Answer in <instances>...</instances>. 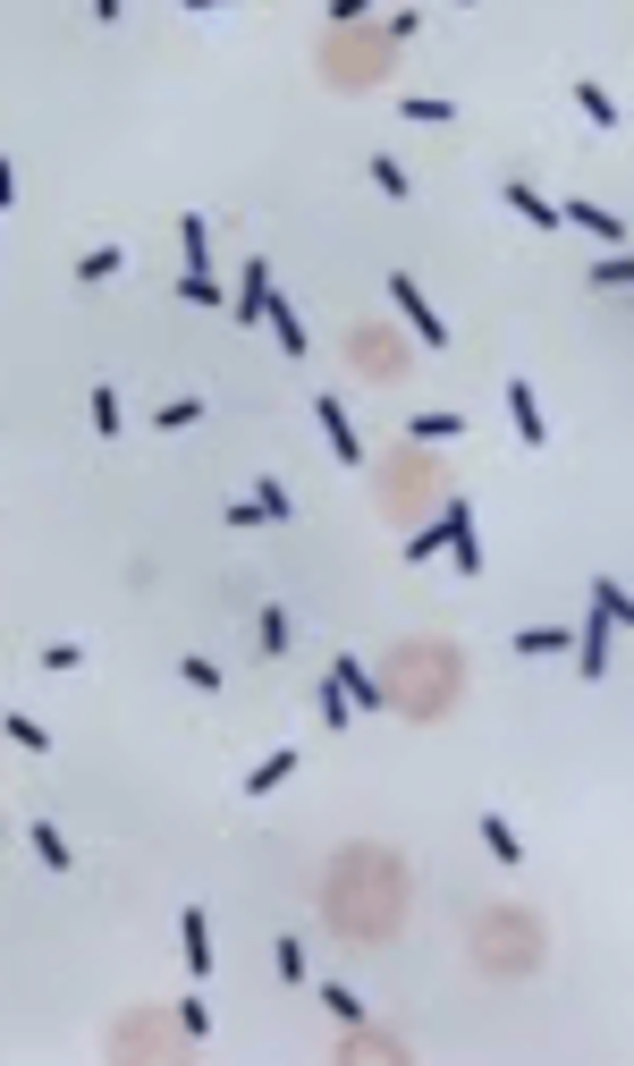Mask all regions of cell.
<instances>
[{
    "instance_id": "obj_1",
    "label": "cell",
    "mask_w": 634,
    "mask_h": 1066,
    "mask_svg": "<svg viewBox=\"0 0 634 1066\" xmlns=\"http://www.w3.org/2000/svg\"><path fill=\"white\" fill-rule=\"evenodd\" d=\"M389 296H398V314H407V323H414V339H423V348L441 355V348H448V323H441V314H432V305H423V289H414L407 271H398V280H389Z\"/></svg>"
},
{
    "instance_id": "obj_2",
    "label": "cell",
    "mask_w": 634,
    "mask_h": 1066,
    "mask_svg": "<svg viewBox=\"0 0 634 1066\" xmlns=\"http://www.w3.org/2000/svg\"><path fill=\"white\" fill-rule=\"evenodd\" d=\"M466 525H474V508H466V500H441V525H423V534H407V559L423 567V559H432V550H448L457 534H466Z\"/></svg>"
},
{
    "instance_id": "obj_3",
    "label": "cell",
    "mask_w": 634,
    "mask_h": 1066,
    "mask_svg": "<svg viewBox=\"0 0 634 1066\" xmlns=\"http://www.w3.org/2000/svg\"><path fill=\"white\" fill-rule=\"evenodd\" d=\"M575 678H584V686L609 678V610H592L584 626H575Z\"/></svg>"
},
{
    "instance_id": "obj_4",
    "label": "cell",
    "mask_w": 634,
    "mask_h": 1066,
    "mask_svg": "<svg viewBox=\"0 0 634 1066\" xmlns=\"http://www.w3.org/2000/svg\"><path fill=\"white\" fill-rule=\"evenodd\" d=\"M559 221L592 229V237H601V246H618V255H626V221H618V212H609V203H584V195H567V203H559Z\"/></svg>"
},
{
    "instance_id": "obj_5",
    "label": "cell",
    "mask_w": 634,
    "mask_h": 1066,
    "mask_svg": "<svg viewBox=\"0 0 634 1066\" xmlns=\"http://www.w3.org/2000/svg\"><path fill=\"white\" fill-rule=\"evenodd\" d=\"M500 398H507V415H516V432H525V449H541V441H550V423H541V398H533V382H507Z\"/></svg>"
},
{
    "instance_id": "obj_6",
    "label": "cell",
    "mask_w": 634,
    "mask_h": 1066,
    "mask_svg": "<svg viewBox=\"0 0 634 1066\" xmlns=\"http://www.w3.org/2000/svg\"><path fill=\"white\" fill-rule=\"evenodd\" d=\"M314 415H321V432H330V449H339V466H364V441H355L348 407H339V398H314Z\"/></svg>"
},
{
    "instance_id": "obj_7",
    "label": "cell",
    "mask_w": 634,
    "mask_h": 1066,
    "mask_svg": "<svg viewBox=\"0 0 634 1066\" xmlns=\"http://www.w3.org/2000/svg\"><path fill=\"white\" fill-rule=\"evenodd\" d=\"M271 262H246V289H237V323H271Z\"/></svg>"
},
{
    "instance_id": "obj_8",
    "label": "cell",
    "mask_w": 634,
    "mask_h": 1066,
    "mask_svg": "<svg viewBox=\"0 0 634 1066\" xmlns=\"http://www.w3.org/2000/svg\"><path fill=\"white\" fill-rule=\"evenodd\" d=\"M178 939H187V965L212 973V923H203V905H187V914H178Z\"/></svg>"
},
{
    "instance_id": "obj_9",
    "label": "cell",
    "mask_w": 634,
    "mask_h": 1066,
    "mask_svg": "<svg viewBox=\"0 0 634 1066\" xmlns=\"http://www.w3.org/2000/svg\"><path fill=\"white\" fill-rule=\"evenodd\" d=\"M500 203H507V212H525L533 229H559V203H550V195H533V187H500Z\"/></svg>"
},
{
    "instance_id": "obj_10",
    "label": "cell",
    "mask_w": 634,
    "mask_h": 1066,
    "mask_svg": "<svg viewBox=\"0 0 634 1066\" xmlns=\"http://www.w3.org/2000/svg\"><path fill=\"white\" fill-rule=\"evenodd\" d=\"M592 610H609V626H634V593L618 576H592Z\"/></svg>"
},
{
    "instance_id": "obj_11",
    "label": "cell",
    "mask_w": 634,
    "mask_h": 1066,
    "mask_svg": "<svg viewBox=\"0 0 634 1066\" xmlns=\"http://www.w3.org/2000/svg\"><path fill=\"white\" fill-rule=\"evenodd\" d=\"M482 846H491V855H500L507 872H516V864H525V839H516V830H507L500 812H482Z\"/></svg>"
},
{
    "instance_id": "obj_12",
    "label": "cell",
    "mask_w": 634,
    "mask_h": 1066,
    "mask_svg": "<svg viewBox=\"0 0 634 1066\" xmlns=\"http://www.w3.org/2000/svg\"><path fill=\"white\" fill-rule=\"evenodd\" d=\"M178 246H187V271H212V229H203V212L178 221Z\"/></svg>"
},
{
    "instance_id": "obj_13",
    "label": "cell",
    "mask_w": 634,
    "mask_h": 1066,
    "mask_svg": "<svg viewBox=\"0 0 634 1066\" xmlns=\"http://www.w3.org/2000/svg\"><path fill=\"white\" fill-rule=\"evenodd\" d=\"M330 678L348 686V703H364V711H380V686L364 678V660H330Z\"/></svg>"
},
{
    "instance_id": "obj_14",
    "label": "cell",
    "mask_w": 634,
    "mask_h": 1066,
    "mask_svg": "<svg viewBox=\"0 0 634 1066\" xmlns=\"http://www.w3.org/2000/svg\"><path fill=\"white\" fill-rule=\"evenodd\" d=\"M26 846L43 855V864H51V872H68V839L51 830V821H26Z\"/></svg>"
},
{
    "instance_id": "obj_15",
    "label": "cell",
    "mask_w": 634,
    "mask_h": 1066,
    "mask_svg": "<svg viewBox=\"0 0 634 1066\" xmlns=\"http://www.w3.org/2000/svg\"><path fill=\"white\" fill-rule=\"evenodd\" d=\"M271 339H280L287 355H305V323H296V305H287V296H271Z\"/></svg>"
},
{
    "instance_id": "obj_16",
    "label": "cell",
    "mask_w": 634,
    "mask_h": 1066,
    "mask_svg": "<svg viewBox=\"0 0 634 1066\" xmlns=\"http://www.w3.org/2000/svg\"><path fill=\"white\" fill-rule=\"evenodd\" d=\"M516 652H533V660H541V652H575V626H525Z\"/></svg>"
},
{
    "instance_id": "obj_17",
    "label": "cell",
    "mask_w": 634,
    "mask_h": 1066,
    "mask_svg": "<svg viewBox=\"0 0 634 1066\" xmlns=\"http://www.w3.org/2000/svg\"><path fill=\"white\" fill-rule=\"evenodd\" d=\"M287 771H296V745H287V753H271V762H254V778H246V796H271V787H280V778Z\"/></svg>"
},
{
    "instance_id": "obj_18",
    "label": "cell",
    "mask_w": 634,
    "mask_h": 1066,
    "mask_svg": "<svg viewBox=\"0 0 634 1066\" xmlns=\"http://www.w3.org/2000/svg\"><path fill=\"white\" fill-rule=\"evenodd\" d=\"M119 271H127V255H119V246H94V255L77 262V280H85V289H94V280H119Z\"/></svg>"
},
{
    "instance_id": "obj_19",
    "label": "cell",
    "mask_w": 634,
    "mask_h": 1066,
    "mask_svg": "<svg viewBox=\"0 0 634 1066\" xmlns=\"http://www.w3.org/2000/svg\"><path fill=\"white\" fill-rule=\"evenodd\" d=\"M457 432H466V415H448V407H441V415H414V423H407V441H457Z\"/></svg>"
},
{
    "instance_id": "obj_20",
    "label": "cell",
    "mask_w": 634,
    "mask_h": 1066,
    "mask_svg": "<svg viewBox=\"0 0 634 1066\" xmlns=\"http://www.w3.org/2000/svg\"><path fill=\"white\" fill-rule=\"evenodd\" d=\"M575 110H584L592 128H618V102H609L601 85H575Z\"/></svg>"
},
{
    "instance_id": "obj_21",
    "label": "cell",
    "mask_w": 634,
    "mask_h": 1066,
    "mask_svg": "<svg viewBox=\"0 0 634 1066\" xmlns=\"http://www.w3.org/2000/svg\"><path fill=\"white\" fill-rule=\"evenodd\" d=\"M178 678H187L195 694H221V660H203V652H187V660H178Z\"/></svg>"
},
{
    "instance_id": "obj_22",
    "label": "cell",
    "mask_w": 634,
    "mask_h": 1066,
    "mask_svg": "<svg viewBox=\"0 0 634 1066\" xmlns=\"http://www.w3.org/2000/svg\"><path fill=\"white\" fill-rule=\"evenodd\" d=\"M9 745H17V753H51V737H43V719H26V711H9Z\"/></svg>"
},
{
    "instance_id": "obj_23",
    "label": "cell",
    "mask_w": 634,
    "mask_h": 1066,
    "mask_svg": "<svg viewBox=\"0 0 634 1066\" xmlns=\"http://www.w3.org/2000/svg\"><path fill=\"white\" fill-rule=\"evenodd\" d=\"M448 119H457V110H448V102H432V94L407 102V128H448Z\"/></svg>"
},
{
    "instance_id": "obj_24",
    "label": "cell",
    "mask_w": 634,
    "mask_h": 1066,
    "mask_svg": "<svg viewBox=\"0 0 634 1066\" xmlns=\"http://www.w3.org/2000/svg\"><path fill=\"white\" fill-rule=\"evenodd\" d=\"M254 500H262V517H271V525H296V500H287L280 483H254Z\"/></svg>"
},
{
    "instance_id": "obj_25",
    "label": "cell",
    "mask_w": 634,
    "mask_h": 1066,
    "mask_svg": "<svg viewBox=\"0 0 634 1066\" xmlns=\"http://www.w3.org/2000/svg\"><path fill=\"white\" fill-rule=\"evenodd\" d=\"M592 289H634V255H609V262H592Z\"/></svg>"
},
{
    "instance_id": "obj_26",
    "label": "cell",
    "mask_w": 634,
    "mask_h": 1066,
    "mask_svg": "<svg viewBox=\"0 0 634 1066\" xmlns=\"http://www.w3.org/2000/svg\"><path fill=\"white\" fill-rule=\"evenodd\" d=\"M195 415H203V398H169V407H161V415H153V423H161V432H187V423H195Z\"/></svg>"
},
{
    "instance_id": "obj_27",
    "label": "cell",
    "mask_w": 634,
    "mask_h": 1066,
    "mask_svg": "<svg viewBox=\"0 0 634 1066\" xmlns=\"http://www.w3.org/2000/svg\"><path fill=\"white\" fill-rule=\"evenodd\" d=\"M94 432H102V441L119 432V389H102V382H94Z\"/></svg>"
},
{
    "instance_id": "obj_28",
    "label": "cell",
    "mask_w": 634,
    "mask_h": 1066,
    "mask_svg": "<svg viewBox=\"0 0 634 1066\" xmlns=\"http://www.w3.org/2000/svg\"><path fill=\"white\" fill-rule=\"evenodd\" d=\"M364 169H373V187H380V195H407V169L389 162V153H373V162H364Z\"/></svg>"
},
{
    "instance_id": "obj_29",
    "label": "cell",
    "mask_w": 634,
    "mask_h": 1066,
    "mask_svg": "<svg viewBox=\"0 0 634 1066\" xmlns=\"http://www.w3.org/2000/svg\"><path fill=\"white\" fill-rule=\"evenodd\" d=\"M348 711H355V703H348V686L330 678V686H321V719H330V728H348Z\"/></svg>"
},
{
    "instance_id": "obj_30",
    "label": "cell",
    "mask_w": 634,
    "mask_h": 1066,
    "mask_svg": "<svg viewBox=\"0 0 634 1066\" xmlns=\"http://www.w3.org/2000/svg\"><path fill=\"white\" fill-rule=\"evenodd\" d=\"M178 296H195V305H221V280H212V271H187V280H178Z\"/></svg>"
},
{
    "instance_id": "obj_31",
    "label": "cell",
    "mask_w": 634,
    "mask_h": 1066,
    "mask_svg": "<svg viewBox=\"0 0 634 1066\" xmlns=\"http://www.w3.org/2000/svg\"><path fill=\"white\" fill-rule=\"evenodd\" d=\"M448 559H457V567H466V576H482V542H474V525H466V534H457V542H448Z\"/></svg>"
},
{
    "instance_id": "obj_32",
    "label": "cell",
    "mask_w": 634,
    "mask_h": 1066,
    "mask_svg": "<svg viewBox=\"0 0 634 1066\" xmlns=\"http://www.w3.org/2000/svg\"><path fill=\"white\" fill-rule=\"evenodd\" d=\"M254 525H271V517H262V500H228V534H254Z\"/></svg>"
},
{
    "instance_id": "obj_33",
    "label": "cell",
    "mask_w": 634,
    "mask_h": 1066,
    "mask_svg": "<svg viewBox=\"0 0 634 1066\" xmlns=\"http://www.w3.org/2000/svg\"><path fill=\"white\" fill-rule=\"evenodd\" d=\"M262 652H271V660L287 652V610H262Z\"/></svg>"
},
{
    "instance_id": "obj_34",
    "label": "cell",
    "mask_w": 634,
    "mask_h": 1066,
    "mask_svg": "<svg viewBox=\"0 0 634 1066\" xmlns=\"http://www.w3.org/2000/svg\"><path fill=\"white\" fill-rule=\"evenodd\" d=\"M34 669H85V652H77V644H43V660H34Z\"/></svg>"
},
{
    "instance_id": "obj_35",
    "label": "cell",
    "mask_w": 634,
    "mask_h": 1066,
    "mask_svg": "<svg viewBox=\"0 0 634 1066\" xmlns=\"http://www.w3.org/2000/svg\"><path fill=\"white\" fill-rule=\"evenodd\" d=\"M178 1033H212V1007H203V999H178Z\"/></svg>"
},
{
    "instance_id": "obj_36",
    "label": "cell",
    "mask_w": 634,
    "mask_h": 1066,
    "mask_svg": "<svg viewBox=\"0 0 634 1066\" xmlns=\"http://www.w3.org/2000/svg\"><path fill=\"white\" fill-rule=\"evenodd\" d=\"M280 973H287V982H305V939H296V932L280 939Z\"/></svg>"
}]
</instances>
